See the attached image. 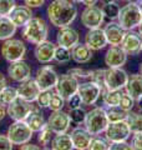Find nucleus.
<instances>
[{
	"label": "nucleus",
	"mask_w": 142,
	"mask_h": 150,
	"mask_svg": "<svg viewBox=\"0 0 142 150\" xmlns=\"http://www.w3.org/2000/svg\"><path fill=\"white\" fill-rule=\"evenodd\" d=\"M47 18L56 28H64L72 24L77 16V8L70 0H54L47 6Z\"/></svg>",
	"instance_id": "nucleus-1"
},
{
	"label": "nucleus",
	"mask_w": 142,
	"mask_h": 150,
	"mask_svg": "<svg viewBox=\"0 0 142 150\" xmlns=\"http://www.w3.org/2000/svg\"><path fill=\"white\" fill-rule=\"evenodd\" d=\"M49 35V26L47 23L41 18L32 16L29 21L24 25L22 36L26 41L31 44H40L41 41H45Z\"/></svg>",
	"instance_id": "nucleus-2"
},
{
	"label": "nucleus",
	"mask_w": 142,
	"mask_h": 150,
	"mask_svg": "<svg viewBox=\"0 0 142 150\" xmlns=\"http://www.w3.org/2000/svg\"><path fill=\"white\" fill-rule=\"evenodd\" d=\"M85 128L89 130L91 135H100L101 133L105 131V129L108 125V119L106 115V110L103 108H93L89 112H86L84 120Z\"/></svg>",
	"instance_id": "nucleus-3"
},
{
	"label": "nucleus",
	"mask_w": 142,
	"mask_h": 150,
	"mask_svg": "<svg viewBox=\"0 0 142 150\" xmlns=\"http://www.w3.org/2000/svg\"><path fill=\"white\" fill-rule=\"evenodd\" d=\"M142 19V14L140 10V5L136 3H127L120 9L117 16V23L120 24L126 31L134 30L138 26Z\"/></svg>",
	"instance_id": "nucleus-4"
},
{
	"label": "nucleus",
	"mask_w": 142,
	"mask_h": 150,
	"mask_svg": "<svg viewBox=\"0 0 142 150\" xmlns=\"http://www.w3.org/2000/svg\"><path fill=\"white\" fill-rule=\"evenodd\" d=\"M32 133L34 131L25 120H16L9 126L6 135L14 145H22L30 142Z\"/></svg>",
	"instance_id": "nucleus-5"
},
{
	"label": "nucleus",
	"mask_w": 142,
	"mask_h": 150,
	"mask_svg": "<svg viewBox=\"0 0 142 150\" xmlns=\"http://www.w3.org/2000/svg\"><path fill=\"white\" fill-rule=\"evenodd\" d=\"M105 139L108 143H118L126 142L131 137V129L126 120L115 121V123H108L107 128L105 129Z\"/></svg>",
	"instance_id": "nucleus-6"
},
{
	"label": "nucleus",
	"mask_w": 142,
	"mask_h": 150,
	"mask_svg": "<svg viewBox=\"0 0 142 150\" xmlns=\"http://www.w3.org/2000/svg\"><path fill=\"white\" fill-rule=\"evenodd\" d=\"M25 54H26V46L21 40L13 39V38L4 40V44L1 45V55L9 63L22 60Z\"/></svg>",
	"instance_id": "nucleus-7"
},
{
	"label": "nucleus",
	"mask_w": 142,
	"mask_h": 150,
	"mask_svg": "<svg viewBox=\"0 0 142 150\" xmlns=\"http://www.w3.org/2000/svg\"><path fill=\"white\" fill-rule=\"evenodd\" d=\"M129 74L122 68L105 69V85L107 90H122L126 86Z\"/></svg>",
	"instance_id": "nucleus-8"
},
{
	"label": "nucleus",
	"mask_w": 142,
	"mask_h": 150,
	"mask_svg": "<svg viewBox=\"0 0 142 150\" xmlns=\"http://www.w3.org/2000/svg\"><path fill=\"white\" fill-rule=\"evenodd\" d=\"M56 93H59L65 100H69L74 94L77 93L79 89V79L71 74H64L59 76L56 83Z\"/></svg>",
	"instance_id": "nucleus-9"
},
{
	"label": "nucleus",
	"mask_w": 142,
	"mask_h": 150,
	"mask_svg": "<svg viewBox=\"0 0 142 150\" xmlns=\"http://www.w3.org/2000/svg\"><path fill=\"white\" fill-rule=\"evenodd\" d=\"M101 91H102L101 86L91 80L79 84V89H77V94L81 98L84 105H93L100 98Z\"/></svg>",
	"instance_id": "nucleus-10"
},
{
	"label": "nucleus",
	"mask_w": 142,
	"mask_h": 150,
	"mask_svg": "<svg viewBox=\"0 0 142 150\" xmlns=\"http://www.w3.org/2000/svg\"><path fill=\"white\" fill-rule=\"evenodd\" d=\"M34 109V105H31L30 101H26L21 99V98H16L11 104L8 105L6 109V114L10 116V118L16 121V120H25L29 114Z\"/></svg>",
	"instance_id": "nucleus-11"
},
{
	"label": "nucleus",
	"mask_w": 142,
	"mask_h": 150,
	"mask_svg": "<svg viewBox=\"0 0 142 150\" xmlns=\"http://www.w3.org/2000/svg\"><path fill=\"white\" fill-rule=\"evenodd\" d=\"M58 79H59L58 73L50 65L41 67L36 71L35 80L41 90H51V89H54L56 86V83H58Z\"/></svg>",
	"instance_id": "nucleus-12"
},
{
	"label": "nucleus",
	"mask_w": 142,
	"mask_h": 150,
	"mask_svg": "<svg viewBox=\"0 0 142 150\" xmlns=\"http://www.w3.org/2000/svg\"><path fill=\"white\" fill-rule=\"evenodd\" d=\"M105 20V15L101 8L96 5L86 6V9L81 14V23L87 29H95V28H101Z\"/></svg>",
	"instance_id": "nucleus-13"
},
{
	"label": "nucleus",
	"mask_w": 142,
	"mask_h": 150,
	"mask_svg": "<svg viewBox=\"0 0 142 150\" xmlns=\"http://www.w3.org/2000/svg\"><path fill=\"white\" fill-rule=\"evenodd\" d=\"M46 123L49 128L54 131V134H63L70 129L71 119L69 112H65L63 110H55L49 116Z\"/></svg>",
	"instance_id": "nucleus-14"
},
{
	"label": "nucleus",
	"mask_w": 142,
	"mask_h": 150,
	"mask_svg": "<svg viewBox=\"0 0 142 150\" xmlns=\"http://www.w3.org/2000/svg\"><path fill=\"white\" fill-rule=\"evenodd\" d=\"M121 48L125 50L127 55H137L141 53L142 49V36L140 33H136L134 30L126 31L124 36V40L121 43Z\"/></svg>",
	"instance_id": "nucleus-15"
},
{
	"label": "nucleus",
	"mask_w": 142,
	"mask_h": 150,
	"mask_svg": "<svg viewBox=\"0 0 142 150\" xmlns=\"http://www.w3.org/2000/svg\"><path fill=\"white\" fill-rule=\"evenodd\" d=\"M127 56L120 45H111L105 54V64L107 68H122L127 62Z\"/></svg>",
	"instance_id": "nucleus-16"
},
{
	"label": "nucleus",
	"mask_w": 142,
	"mask_h": 150,
	"mask_svg": "<svg viewBox=\"0 0 142 150\" xmlns=\"http://www.w3.org/2000/svg\"><path fill=\"white\" fill-rule=\"evenodd\" d=\"M18 96L21 98V99L26 100V101H36L37 96L41 91L40 86L37 85V83L35 79H26L20 83V85L18 86Z\"/></svg>",
	"instance_id": "nucleus-17"
},
{
	"label": "nucleus",
	"mask_w": 142,
	"mask_h": 150,
	"mask_svg": "<svg viewBox=\"0 0 142 150\" xmlns=\"http://www.w3.org/2000/svg\"><path fill=\"white\" fill-rule=\"evenodd\" d=\"M85 44H86L92 51H98L103 49L107 45L106 35L101 28H95V29H89L85 35Z\"/></svg>",
	"instance_id": "nucleus-18"
},
{
	"label": "nucleus",
	"mask_w": 142,
	"mask_h": 150,
	"mask_svg": "<svg viewBox=\"0 0 142 150\" xmlns=\"http://www.w3.org/2000/svg\"><path fill=\"white\" fill-rule=\"evenodd\" d=\"M8 75L14 81L21 83L30 78L31 69L29 67V64L25 63L24 60H18V62L10 63L8 68Z\"/></svg>",
	"instance_id": "nucleus-19"
},
{
	"label": "nucleus",
	"mask_w": 142,
	"mask_h": 150,
	"mask_svg": "<svg viewBox=\"0 0 142 150\" xmlns=\"http://www.w3.org/2000/svg\"><path fill=\"white\" fill-rule=\"evenodd\" d=\"M103 33L106 35V40L108 45H121L124 36L126 34V30L118 23L111 20L103 28Z\"/></svg>",
	"instance_id": "nucleus-20"
},
{
	"label": "nucleus",
	"mask_w": 142,
	"mask_h": 150,
	"mask_svg": "<svg viewBox=\"0 0 142 150\" xmlns=\"http://www.w3.org/2000/svg\"><path fill=\"white\" fill-rule=\"evenodd\" d=\"M79 33L72 29L70 26H64L60 28V30L56 34V41H58V45L64 46V48H67L71 50L74 45H76L79 43Z\"/></svg>",
	"instance_id": "nucleus-21"
},
{
	"label": "nucleus",
	"mask_w": 142,
	"mask_h": 150,
	"mask_svg": "<svg viewBox=\"0 0 142 150\" xmlns=\"http://www.w3.org/2000/svg\"><path fill=\"white\" fill-rule=\"evenodd\" d=\"M70 137H71V140H72L74 149L85 150V149H89L90 143H91V139H92L93 135L90 134L86 128L76 126L75 129H72Z\"/></svg>",
	"instance_id": "nucleus-22"
},
{
	"label": "nucleus",
	"mask_w": 142,
	"mask_h": 150,
	"mask_svg": "<svg viewBox=\"0 0 142 150\" xmlns=\"http://www.w3.org/2000/svg\"><path fill=\"white\" fill-rule=\"evenodd\" d=\"M55 44H53L51 41H41L40 44H36L35 48V58L39 63L41 64H47L54 60V54H55Z\"/></svg>",
	"instance_id": "nucleus-23"
},
{
	"label": "nucleus",
	"mask_w": 142,
	"mask_h": 150,
	"mask_svg": "<svg viewBox=\"0 0 142 150\" xmlns=\"http://www.w3.org/2000/svg\"><path fill=\"white\" fill-rule=\"evenodd\" d=\"M11 21L16 25V28L24 26L32 18V10L27 5H15L11 13L8 15Z\"/></svg>",
	"instance_id": "nucleus-24"
},
{
	"label": "nucleus",
	"mask_w": 142,
	"mask_h": 150,
	"mask_svg": "<svg viewBox=\"0 0 142 150\" xmlns=\"http://www.w3.org/2000/svg\"><path fill=\"white\" fill-rule=\"evenodd\" d=\"M71 59L77 64H86L92 59V50L86 44L77 43L71 48Z\"/></svg>",
	"instance_id": "nucleus-25"
},
{
	"label": "nucleus",
	"mask_w": 142,
	"mask_h": 150,
	"mask_svg": "<svg viewBox=\"0 0 142 150\" xmlns=\"http://www.w3.org/2000/svg\"><path fill=\"white\" fill-rule=\"evenodd\" d=\"M125 90H126V93H129L135 100H137L142 95V74L141 73L129 75Z\"/></svg>",
	"instance_id": "nucleus-26"
},
{
	"label": "nucleus",
	"mask_w": 142,
	"mask_h": 150,
	"mask_svg": "<svg viewBox=\"0 0 142 150\" xmlns=\"http://www.w3.org/2000/svg\"><path fill=\"white\" fill-rule=\"evenodd\" d=\"M25 121L27 123V125L30 126L34 133L35 131L39 133V131L46 125V120H45L44 115H42V112L40 111L39 108H34L32 111L29 114V116L25 119Z\"/></svg>",
	"instance_id": "nucleus-27"
},
{
	"label": "nucleus",
	"mask_w": 142,
	"mask_h": 150,
	"mask_svg": "<svg viewBox=\"0 0 142 150\" xmlns=\"http://www.w3.org/2000/svg\"><path fill=\"white\" fill-rule=\"evenodd\" d=\"M51 149L54 150H71L74 149L72 140L69 134H56L51 140Z\"/></svg>",
	"instance_id": "nucleus-28"
},
{
	"label": "nucleus",
	"mask_w": 142,
	"mask_h": 150,
	"mask_svg": "<svg viewBox=\"0 0 142 150\" xmlns=\"http://www.w3.org/2000/svg\"><path fill=\"white\" fill-rule=\"evenodd\" d=\"M16 31V25L9 16H0V40H8L13 38Z\"/></svg>",
	"instance_id": "nucleus-29"
},
{
	"label": "nucleus",
	"mask_w": 142,
	"mask_h": 150,
	"mask_svg": "<svg viewBox=\"0 0 142 150\" xmlns=\"http://www.w3.org/2000/svg\"><path fill=\"white\" fill-rule=\"evenodd\" d=\"M126 121L129 124L131 133H142V112L137 111H129Z\"/></svg>",
	"instance_id": "nucleus-30"
},
{
	"label": "nucleus",
	"mask_w": 142,
	"mask_h": 150,
	"mask_svg": "<svg viewBox=\"0 0 142 150\" xmlns=\"http://www.w3.org/2000/svg\"><path fill=\"white\" fill-rule=\"evenodd\" d=\"M129 111L124 110L121 106L115 105V106H108L106 109V115L108 119V123H115V121H121L126 120Z\"/></svg>",
	"instance_id": "nucleus-31"
},
{
	"label": "nucleus",
	"mask_w": 142,
	"mask_h": 150,
	"mask_svg": "<svg viewBox=\"0 0 142 150\" xmlns=\"http://www.w3.org/2000/svg\"><path fill=\"white\" fill-rule=\"evenodd\" d=\"M18 98V90L13 86H5L0 91V104L4 106H8L9 104Z\"/></svg>",
	"instance_id": "nucleus-32"
},
{
	"label": "nucleus",
	"mask_w": 142,
	"mask_h": 150,
	"mask_svg": "<svg viewBox=\"0 0 142 150\" xmlns=\"http://www.w3.org/2000/svg\"><path fill=\"white\" fill-rule=\"evenodd\" d=\"M121 90H106L102 94V99H103V104L107 108L108 106H115L118 105V101H120L121 98Z\"/></svg>",
	"instance_id": "nucleus-33"
},
{
	"label": "nucleus",
	"mask_w": 142,
	"mask_h": 150,
	"mask_svg": "<svg viewBox=\"0 0 142 150\" xmlns=\"http://www.w3.org/2000/svg\"><path fill=\"white\" fill-rule=\"evenodd\" d=\"M89 79L91 81H95L96 84L101 86V95L105 93L107 89H106V85H105V69H96V70H91L90 73V76Z\"/></svg>",
	"instance_id": "nucleus-34"
},
{
	"label": "nucleus",
	"mask_w": 142,
	"mask_h": 150,
	"mask_svg": "<svg viewBox=\"0 0 142 150\" xmlns=\"http://www.w3.org/2000/svg\"><path fill=\"white\" fill-rule=\"evenodd\" d=\"M102 11H103V15L105 18L110 19V20H115L117 19L118 16V13H120V6H118V4L112 1V3H107V4H103L102 5Z\"/></svg>",
	"instance_id": "nucleus-35"
},
{
	"label": "nucleus",
	"mask_w": 142,
	"mask_h": 150,
	"mask_svg": "<svg viewBox=\"0 0 142 150\" xmlns=\"http://www.w3.org/2000/svg\"><path fill=\"white\" fill-rule=\"evenodd\" d=\"M54 60L55 62H58V63H60V64L69 63L71 60V50L67 49V48H64V46L58 45L55 48Z\"/></svg>",
	"instance_id": "nucleus-36"
},
{
	"label": "nucleus",
	"mask_w": 142,
	"mask_h": 150,
	"mask_svg": "<svg viewBox=\"0 0 142 150\" xmlns=\"http://www.w3.org/2000/svg\"><path fill=\"white\" fill-rule=\"evenodd\" d=\"M65 106V99L60 95L59 93H51L50 101H49V108L53 111L55 110H63Z\"/></svg>",
	"instance_id": "nucleus-37"
},
{
	"label": "nucleus",
	"mask_w": 142,
	"mask_h": 150,
	"mask_svg": "<svg viewBox=\"0 0 142 150\" xmlns=\"http://www.w3.org/2000/svg\"><path fill=\"white\" fill-rule=\"evenodd\" d=\"M135 99L132 98L129 93H122L121 94V98H120V101H118V106H121L124 110L126 111H131L135 106Z\"/></svg>",
	"instance_id": "nucleus-38"
},
{
	"label": "nucleus",
	"mask_w": 142,
	"mask_h": 150,
	"mask_svg": "<svg viewBox=\"0 0 142 150\" xmlns=\"http://www.w3.org/2000/svg\"><path fill=\"white\" fill-rule=\"evenodd\" d=\"M53 134H54V131L49 128V125L46 123V125L39 131V137H37L39 143L41 145H49L51 143V140H53Z\"/></svg>",
	"instance_id": "nucleus-39"
},
{
	"label": "nucleus",
	"mask_w": 142,
	"mask_h": 150,
	"mask_svg": "<svg viewBox=\"0 0 142 150\" xmlns=\"http://www.w3.org/2000/svg\"><path fill=\"white\" fill-rule=\"evenodd\" d=\"M69 115H70V119H71L72 123H75V124H81V123H84V120H85L86 111H85L81 106H79V108L70 109Z\"/></svg>",
	"instance_id": "nucleus-40"
},
{
	"label": "nucleus",
	"mask_w": 142,
	"mask_h": 150,
	"mask_svg": "<svg viewBox=\"0 0 142 150\" xmlns=\"http://www.w3.org/2000/svg\"><path fill=\"white\" fill-rule=\"evenodd\" d=\"M108 143L106 139H101L98 138L97 135H95V138L92 137L91 139V143H90V146L89 149H92V150H106L108 149Z\"/></svg>",
	"instance_id": "nucleus-41"
},
{
	"label": "nucleus",
	"mask_w": 142,
	"mask_h": 150,
	"mask_svg": "<svg viewBox=\"0 0 142 150\" xmlns=\"http://www.w3.org/2000/svg\"><path fill=\"white\" fill-rule=\"evenodd\" d=\"M15 8L14 0H0V16H8Z\"/></svg>",
	"instance_id": "nucleus-42"
},
{
	"label": "nucleus",
	"mask_w": 142,
	"mask_h": 150,
	"mask_svg": "<svg viewBox=\"0 0 142 150\" xmlns=\"http://www.w3.org/2000/svg\"><path fill=\"white\" fill-rule=\"evenodd\" d=\"M50 96H51V90H41L36 99L39 108H49Z\"/></svg>",
	"instance_id": "nucleus-43"
},
{
	"label": "nucleus",
	"mask_w": 142,
	"mask_h": 150,
	"mask_svg": "<svg viewBox=\"0 0 142 150\" xmlns=\"http://www.w3.org/2000/svg\"><path fill=\"white\" fill-rule=\"evenodd\" d=\"M67 73L74 75V76L77 78V79H89L91 70H85V69H81V68H74V69H70Z\"/></svg>",
	"instance_id": "nucleus-44"
},
{
	"label": "nucleus",
	"mask_w": 142,
	"mask_h": 150,
	"mask_svg": "<svg viewBox=\"0 0 142 150\" xmlns=\"http://www.w3.org/2000/svg\"><path fill=\"white\" fill-rule=\"evenodd\" d=\"M131 146L132 149L142 150V133H134L131 140Z\"/></svg>",
	"instance_id": "nucleus-45"
},
{
	"label": "nucleus",
	"mask_w": 142,
	"mask_h": 150,
	"mask_svg": "<svg viewBox=\"0 0 142 150\" xmlns=\"http://www.w3.org/2000/svg\"><path fill=\"white\" fill-rule=\"evenodd\" d=\"M110 150H131V144H127L126 142H118V143H111L108 144Z\"/></svg>",
	"instance_id": "nucleus-46"
},
{
	"label": "nucleus",
	"mask_w": 142,
	"mask_h": 150,
	"mask_svg": "<svg viewBox=\"0 0 142 150\" xmlns=\"http://www.w3.org/2000/svg\"><path fill=\"white\" fill-rule=\"evenodd\" d=\"M13 143L10 139L8 138V135L0 134V150H11L13 149Z\"/></svg>",
	"instance_id": "nucleus-47"
},
{
	"label": "nucleus",
	"mask_w": 142,
	"mask_h": 150,
	"mask_svg": "<svg viewBox=\"0 0 142 150\" xmlns=\"http://www.w3.org/2000/svg\"><path fill=\"white\" fill-rule=\"evenodd\" d=\"M67 104H69V108H70V109H74V108L81 106V104H82L81 98H80V95H79L77 93H76V94H74V95L67 100Z\"/></svg>",
	"instance_id": "nucleus-48"
},
{
	"label": "nucleus",
	"mask_w": 142,
	"mask_h": 150,
	"mask_svg": "<svg viewBox=\"0 0 142 150\" xmlns=\"http://www.w3.org/2000/svg\"><path fill=\"white\" fill-rule=\"evenodd\" d=\"M25 1V5H27L29 8H40L42 6V4L45 3V0H24Z\"/></svg>",
	"instance_id": "nucleus-49"
},
{
	"label": "nucleus",
	"mask_w": 142,
	"mask_h": 150,
	"mask_svg": "<svg viewBox=\"0 0 142 150\" xmlns=\"http://www.w3.org/2000/svg\"><path fill=\"white\" fill-rule=\"evenodd\" d=\"M20 149L22 150H25V149H34V150H37V149H40V146H37V145H34V144H22L20 145Z\"/></svg>",
	"instance_id": "nucleus-50"
},
{
	"label": "nucleus",
	"mask_w": 142,
	"mask_h": 150,
	"mask_svg": "<svg viewBox=\"0 0 142 150\" xmlns=\"http://www.w3.org/2000/svg\"><path fill=\"white\" fill-rule=\"evenodd\" d=\"M5 86H6V79L1 73H0V91H1Z\"/></svg>",
	"instance_id": "nucleus-51"
},
{
	"label": "nucleus",
	"mask_w": 142,
	"mask_h": 150,
	"mask_svg": "<svg viewBox=\"0 0 142 150\" xmlns=\"http://www.w3.org/2000/svg\"><path fill=\"white\" fill-rule=\"evenodd\" d=\"M98 0H82V4L85 6H93V5H96Z\"/></svg>",
	"instance_id": "nucleus-52"
},
{
	"label": "nucleus",
	"mask_w": 142,
	"mask_h": 150,
	"mask_svg": "<svg viewBox=\"0 0 142 150\" xmlns=\"http://www.w3.org/2000/svg\"><path fill=\"white\" fill-rule=\"evenodd\" d=\"M5 115H6V109H5V106L0 104V120H3L4 118H5Z\"/></svg>",
	"instance_id": "nucleus-53"
},
{
	"label": "nucleus",
	"mask_w": 142,
	"mask_h": 150,
	"mask_svg": "<svg viewBox=\"0 0 142 150\" xmlns=\"http://www.w3.org/2000/svg\"><path fill=\"white\" fill-rule=\"evenodd\" d=\"M137 106H138V109L140 110H142V95L137 99Z\"/></svg>",
	"instance_id": "nucleus-54"
},
{
	"label": "nucleus",
	"mask_w": 142,
	"mask_h": 150,
	"mask_svg": "<svg viewBox=\"0 0 142 150\" xmlns=\"http://www.w3.org/2000/svg\"><path fill=\"white\" fill-rule=\"evenodd\" d=\"M137 29H138V33H140V34H141V36H142V19H141V21H140L138 26H137Z\"/></svg>",
	"instance_id": "nucleus-55"
},
{
	"label": "nucleus",
	"mask_w": 142,
	"mask_h": 150,
	"mask_svg": "<svg viewBox=\"0 0 142 150\" xmlns=\"http://www.w3.org/2000/svg\"><path fill=\"white\" fill-rule=\"evenodd\" d=\"M112 1H115V0H102V3H103V4H107V3H112Z\"/></svg>",
	"instance_id": "nucleus-56"
},
{
	"label": "nucleus",
	"mask_w": 142,
	"mask_h": 150,
	"mask_svg": "<svg viewBox=\"0 0 142 150\" xmlns=\"http://www.w3.org/2000/svg\"><path fill=\"white\" fill-rule=\"evenodd\" d=\"M74 3H82V0H72Z\"/></svg>",
	"instance_id": "nucleus-57"
},
{
	"label": "nucleus",
	"mask_w": 142,
	"mask_h": 150,
	"mask_svg": "<svg viewBox=\"0 0 142 150\" xmlns=\"http://www.w3.org/2000/svg\"><path fill=\"white\" fill-rule=\"evenodd\" d=\"M138 69H140V73H141V74H142V63H141V64H140V68H138Z\"/></svg>",
	"instance_id": "nucleus-58"
},
{
	"label": "nucleus",
	"mask_w": 142,
	"mask_h": 150,
	"mask_svg": "<svg viewBox=\"0 0 142 150\" xmlns=\"http://www.w3.org/2000/svg\"><path fill=\"white\" fill-rule=\"evenodd\" d=\"M140 10H141V14H142V1H141V4H140Z\"/></svg>",
	"instance_id": "nucleus-59"
},
{
	"label": "nucleus",
	"mask_w": 142,
	"mask_h": 150,
	"mask_svg": "<svg viewBox=\"0 0 142 150\" xmlns=\"http://www.w3.org/2000/svg\"><path fill=\"white\" fill-rule=\"evenodd\" d=\"M121 1H124V0H121Z\"/></svg>",
	"instance_id": "nucleus-60"
},
{
	"label": "nucleus",
	"mask_w": 142,
	"mask_h": 150,
	"mask_svg": "<svg viewBox=\"0 0 142 150\" xmlns=\"http://www.w3.org/2000/svg\"><path fill=\"white\" fill-rule=\"evenodd\" d=\"M140 1H142V0H140Z\"/></svg>",
	"instance_id": "nucleus-61"
},
{
	"label": "nucleus",
	"mask_w": 142,
	"mask_h": 150,
	"mask_svg": "<svg viewBox=\"0 0 142 150\" xmlns=\"http://www.w3.org/2000/svg\"><path fill=\"white\" fill-rule=\"evenodd\" d=\"M141 51H142V49H141Z\"/></svg>",
	"instance_id": "nucleus-62"
}]
</instances>
